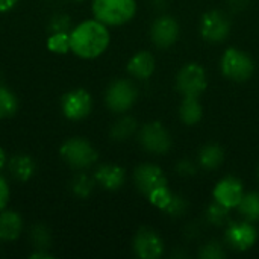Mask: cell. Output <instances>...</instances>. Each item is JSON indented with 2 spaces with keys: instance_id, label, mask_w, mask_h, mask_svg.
I'll list each match as a JSON object with an SVG mask.
<instances>
[{
  "instance_id": "1",
  "label": "cell",
  "mask_w": 259,
  "mask_h": 259,
  "mask_svg": "<svg viewBox=\"0 0 259 259\" xmlns=\"http://www.w3.org/2000/svg\"><path fill=\"white\" fill-rule=\"evenodd\" d=\"M109 30L99 20H87L70 30V52L82 59H94L109 46Z\"/></svg>"
},
{
  "instance_id": "2",
  "label": "cell",
  "mask_w": 259,
  "mask_h": 259,
  "mask_svg": "<svg viewBox=\"0 0 259 259\" xmlns=\"http://www.w3.org/2000/svg\"><path fill=\"white\" fill-rule=\"evenodd\" d=\"M137 12L135 0H93L96 20L106 26H120L132 20Z\"/></svg>"
},
{
  "instance_id": "3",
  "label": "cell",
  "mask_w": 259,
  "mask_h": 259,
  "mask_svg": "<svg viewBox=\"0 0 259 259\" xmlns=\"http://www.w3.org/2000/svg\"><path fill=\"white\" fill-rule=\"evenodd\" d=\"M59 155L62 161L74 170H87L93 167L99 158L96 149L87 140L79 137L64 141L59 149Z\"/></svg>"
},
{
  "instance_id": "4",
  "label": "cell",
  "mask_w": 259,
  "mask_h": 259,
  "mask_svg": "<svg viewBox=\"0 0 259 259\" xmlns=\"http://www.w3.org/2000/svg\"><path fill=\"white\" fill-rule=\"evenodd\" d=\"M223 74L235 82L247 80L253 73V62L250 56L238 49H228L222 58Z\"/></svg>"
},
{
  "instance_id": "5",
  "label": "cell",
  "mask_w": 259,
  "mask_h": 259,
  "mask_svg": "<svg viewBox=\"0 0 259 259\" xmlns=\"http://www.w3.org/2000/svg\"><path fill=\"white\" fill-rule=\"evenodd\" d=\"M137 96L138 93L135 85L126 79H120L108 87L105 102L112 112H126L134 106Z\"/></svg>"
},
{
  "instance_id": "6",
  "label": "cell",
  "mask_w": 259,
  "mask_h": 259,
  "mask_svg": "<svg viewBox=\"0 0 259 259\" xmlns=\"http://www.w3.org/2000/svg\"><path fill=\"white\" fill-rule=\"evenodd\" d=\"M62 114L73 121L83 120L90 115L93 109V99L87 90L77 88L65 93L61 99Z\"/></svg>"
},
{
  "instance_id": "7",
  "label": "cell",
  "mask_w": 259,
  "mask_h": 259,
  "mask_svg": "<svg viewBox=\"0 0 259 259\" xmlns=\"http://www.w3.org/2000/svg\"><path fill=\"white\" fill-rule=\"evenodd\" d=\"M206 85V73L199 64H188L178 74V90L184 97H199Z\"/></svg>"
},
{
  "instance_id": "8",
  "label": "cell",
  "mask_w": 259,
  "mask_h": 259,
  "mask_svg": "<svg viewBox=\"0 0 259 259\" xmlns=\"http://www.w3.org/2000/svg\"><path fill=\"white\" fill-rule=\"evenodd\" d=\"M140 143H141V146L147 152L156 153V155L167 153L170 150V147H171L170 134L158 121L149 123V124H146L141 129V132H140Z\"/></svg>"
},
{
  "instance_id": "9",
  "label": "cell",
  "mask_w": 259,
  "mask_h": 259,
  "mask_svg": "<svg viewBox=\"0 0 259 259\" xmlns=\"http://www.w3.org/2000/svg\"><path fill=\"white\" fill-rule=\"evenodd\" d=\"M231 23L228 17L220 11H209L202 17L200 32L202 36L209 42H220L228 38Z\"/></svg>"
},
{
  "instance_id": "10",
  "label": "cell",
  "mask_w": 259,
  "mask_h": 259,
  "mask_svg": "<svg viewBox=\"0 0 259 259\" xmlns=\"http://www.w3.org/2000/svg\"><path fill=\"white\" fill-rule=\"evenodd\" d=\"M134 250H135L137 256H140V258L156 259L162 255L164 244L156 232H153L152 229L143 228L135 235Z\"/></svg>"
},
{
  "instance_id": "11",
  "label": "cell",
  "mask_w": 259,
  "mask_h": 259,
  "mask_svg": "<svg viewBox=\"0 0 259 259\" xmlns=\"http://www.w3.org/2000/svg\"><path fill=\"white\" fill-rule=\"evenodd\" d=\"M135 185L137 188L149 196L153 190L159 188V187H164L167 185V179L162 173V170L156 165H150V164H144V165H140L137 170H135Z\"/></svg>"
},
{
  "instance_id": "12",
  "label": "cell",
  "mask_w": 259,
  "mask_h": 259,
  "mask_svg": "<svg viewBox=\"0 0 259 259\" xmlns=\"http://www.w3.org/2000/svg\"><path fill=\"white\" fill-rule=\"evenodd\" d=\"M243 196H244L243 185L235 178H225L214 188V199H215V202L222 203L226 208L238 206L241 199H243Z\"/></svg>"
},
{
  "instance_id": "13",
  "label": "cell",
  "mask_w": 259,
  "mask_h": 259,
  "mask_svg": "<svg viewBox=\"0 0 259 259\" xmlns=\"http://www.w3.org/2000/svg\"><path fill=\"white\" fill-rule=\"evenodd\" d=\"M256 229L250 223H231L226 231L228 243L237 250H247L256 243Z\"/></svg>"
},
{
  "instance_id": "14",
  "label": "cell",
  "mask_w": 259,
  "mask_h": 259,
  "mask_svg": "<svg viewBox=\"0 0 259 259\" xmlns=\"http://www.w3.org/2000/svg\"><path fill=\"white\" fill-rule=\"evenodd\" d=\"M179 26L171 17H159L152 26V39L158 47H170L178 41Z\"/></svg>"
},
{
  "instance_id": "15",
  "label": "cell",
  "mask_w": 259,
  "mask_h": 259,
  "mask_svg": "<svg viewBox=\"0 0 259 259\" xmlns=\"http://www.w3.org/2000/svg\"><path fill=\"white\" fill-rule=\"evenodd\" d=\"M24 222L23 217L11 209L0 211V241L9 243L20 238L23 234Z\"/></svg>"
},
{
  "instance_id": "16",
  "label": "cell",
  "mask_w": 259,
  "mask_h": 259,
  "mask_svg": "<svg viewBox=\"0 0 259 259\" xmlns=\"http://www.w3.org/2000/svg\"><path fill=\"white\" fill-rule=\"evenodd\" d=\"M124 179H126V173L118 165L105 164V165H100L94 173V181L105 190H111V191L121 188L124 184Z\"/></svg>"
},
{
  "instance_id": "17",
  "label": "cell",
  "mask_w": 259,
  "mask_h": 259,
  "mask_svg": "<svg viewBox=\"0 0 259 259\" xmlns=\"http://www.w3.org/2000/svg\"><path fill=\"white\" fill-rule=\"evenodd\" d=\"M8 170L11 176L20 182L29 181L36 170L35 161L27 155H15L8 161Z\"/></svg>"
},
{
  "instance_id": "18",
  "label": "cell",
  "mask_w": 259,
  "mask_h": 259,
  "mask_svg": "<svg viewBox=\"0 0 259 259\" xmlns=\"http://www.w3.org/2000/svg\"><path fill=\"white\" fill-rule=\"evenodd\" d=\"M127 71L134 77L147 79L155 71V58L149 52H140L127 64Z\"/></svg>"
},
{
  "instance_id": "19",
  "label": "cell",
  "mask_w": 259,
  "mask_h": 259,
  "mask_svg": "<svg viewBox=\"0 0 259 259\" xmlns=\"http://www.w3.org/2000/svg\"><path fill=\"white\" fill-rule=\"evenodd\" d=\"M223 158H225V152L217 144L205 146L199 155L200 165L206 170H215L217 167H220V164L223 162Z\"/></svg>"
},
{
  "instance_id": "20",
  "label": "cell",
  "mask_w": 259,
  "mask_h": 259,
  "mask_svg": "<svg viewBox=\"0 0 259 259\" xmlns=\"http://www.w3.org/2000/svg\"><path fill=\"white\" fill-rule=\"evenodd\" d=\"M181 120L185 124H196L202 118V106L197 97H184V102L179 109Z\"/></svg>"
},
{
  "instance_id": "21",
  "label": "cell",
  "mask_w": 259,
  "mask_h": 259,
  "mask_svg": "<svg viewBox=\"0 0 259 259\" xmlns=\"http://www.w3.org/2000/svg\"><path fill=\"white\" fill-rule=\"evenodd\" d=\"M18 111V99L15 94L0 83V118H11Z\"/></svg>"
},
{
  "instance_id": "22",
  "label": "cell",
  "mask_w": 259,
  "mask_h": 259,
  "mask_svg": "<svg viewBox=\"0 0 259 259\" xmlns=\"http://www.w3.org/2000/svg\"><path fill=\"white\" fill-rule=\"evenodd\" d=\"M238 209L241 215H244L249 222H258L259 220V193H249L244 194Z\"/></svg>"
},
{
  "instance_id": "23",
  "label": "cell",
  "mask_w": 259,
  "mask_h": 259,
  "mask_svg": "<svg viewBox=\"0 0 259 259\" xmlns=\"http://www.w3.org/2000/svg\"><path fill=\"white\" fill-rule=\"evenodd\" d=\"M135 131H137V121L131 117H123L112 126L111 137L115 141H124L129 137H132Z\"/></svg>"
},
{
  "instance_id": "24",
  "label": "cell",
  "mask_w": 259,
  "mask_h": 259,
  "mask_svg": "<svg viewBox=\"0 0 259 259\" xmlns=\"http://www.w3.org/2000/svg\"><path fill=\"white\" fill-rule=\"evenodd\" d=\"M94 178H90L88 175L85 173H80L77 176L73 178L70 187H71V191L74 196L80 197V199H87L91 193H93V188H94Z\"/></svg>"
},
{
  "instance_id": "25",
  "label": "cell",
  "mask_w": 259,
  "mask_h": 259,
  "mask_svg": "<svg viewBox=\"0 0 259 259\" xmlns=\"http://www.w3.org/2000/svg\"><path fill=\"white\" fill-rule=\"evenodd\" d=\"M47 47L53 53H68L70 52V32H56L50 33L47 38Z\"/></svg>"
},
{
  "instance_id": "26",
  "label": "cell",
  "mask_w": 259,
  "mask_h": 259,
  "mask_svg": "<svg viewBox=\"0 0 259 259\" xmlns=\"http://www.w3.org/2000/svg\"><path fill=\"white\" fill-rule=\"evenodd\" d=\"M30 241L36 250H47L50 246V234L44 225H36L30 231Z\"/></svg>"
},
{
  "instance_id": "27",
  "label": "cell",
  "mask_w": 259,
  "mask_h": 259,
  "mask_svg": "<svg viewBox=\"0 0 259 259\" xmlns=\"http://www.w3.org/2000/svg\"><path fill=\"white\" fill-rule=\"evenodd\" d=\"M147 197H149V200H150L156 208H159V209H165V208H167V205L171 202L173 194L170 193V190L167 188V185H164V187H159V188L153 190Z\"/></svg>"
},
{
  "instance_id": "28",
  "label": "cell",
  "mask_w": 259,
  "mask_h": 259,
  "mask_svg": "<svg viewBox=\"0 0 259 259\" xmlns=\"http://www.w3.org/2000/svg\"><path fill=\"white\" fill-rule=\"evenodd\" d=\"M71 30V20L65 14L55 15L50 23H49V32L56 33V32H70Z\"/></svg>"
},
{
  "instance_id": "29",
  "label": "cell",
  "mask_w": 259,
  "mask_h": 259,
  "mask_svg": "<svg viewBox=\"0 0 259 259\" xmlns=\"http://www.w3.org/2000/svg\"><path fill=\"white\" fill-rule=\"evenodd\" d=\"M228 209L229 208H226L222 203L215 202L214 205H211L208 208V219H209V222L214 223V225H223L226 222V219H228V214H229Z\"/></svg>"
},
{
  "instance_id": "30",
  "label": "cell",
  "mask_w": 259,
  "mask_h": 259,
  "mask_svg": "<svg viewBox=\"0 0 259 259\" xmlns=\"http://www.w3.org/2000/svg\"><path fill=\"white\" fill-rule=\"evenodd\" d=\"M185 209H187V202H185V199L181 197V196H175V194H173L171 202L167 205V208H165L164 211H165L167 214H170V215L178 217V215H182V214L185 212Z\"/></svg>"
},
{
  "instance_id": "31",
  "label": "cell",
  "mask_w": 259,
  "mask_h": 259,
  "mask_svg": "<svg viewBox=\"0 0 259 259\" xmlns=\"http://www.w3.org/2000/svg\"><path fill=\"white\" fill-rule=\"evenodd\" d=\"M200 256L205 259H220L225 256V252H223V249H222V246H220V244H217V243H211V244H208V246H205V247H203V250H202Z\"/></svg>"
},
{
  "instance_id": "32",
  "label": "cell",
  "mask_w": 259,
  "mask_h": 259,
  "mask_svg": "<svg viewBox=\"0 0 259 259\" xmlns=\"http://www.w3.org/2000/svg\"><path fill=\"white\" fill-rule=\"evenodd\" d=\"M9 199H11L9 185H8V182H6V179L0 175V211H3V209L8 208Z\"/></svg>"
},
{
  "instance_id": "33",
  "label": "cell",
  "mask_w": 259,
  "mask_h": 259,
  "mask_svg": "<svg viewBox=\"0 0 259 259\" xmlns=\"http://www.w3.org/2000/svg\"><path fill=\"white\" fill-rule=\"evenodd\" d=\"M178 173L181 176H191L196 173V167L191 161H181L178 164Z\"/></svg>"
},
{
  "instance_id": "34",
  "label": "cell",
  "mask_w": 259,
  "mask_h": 259,
  "mask_svg": "<svg viewBox=\"0 0 259 259\" xmlns=\"http://www.w3.org/2000/svg\"><path fill=\"white\" fill-rule=\"evenodd\" d=\"M228 2H229V5H231L234 9H237V11L244 9V8L250 3V0H228Z\"/></svg>"
},
{
  "instance_id": "35",
  "label": "cell",
  "mask_w": 259,
  "mask_h": 259,
  "mask_svg": "<svg viewBox=\"0 0 259 259\" xmlns=\"http://www.w3.org/2000/svg\"><path fill=\"white\" fill-rule=\"evenodd\" d=\"M18 0H0V12H6V11H9L11 8H14L15 6V3H17Z\"/></svg>"
},
{
  "instance_id": "36",
  "label": "cell",
  "mask_w": 259,
  "mask_h": 259,
  "mask_svg": "<svg viewBox=\"0 0 259 259\" xmlns=\"http://www.w3.org/2000/svg\"><path fill=\"white\" fill-rule=\"evenodd\" d=\"M5 165H8V158H6V153H5V150L0 147V170H2Z\"/></svg>"
}]
</instances>
